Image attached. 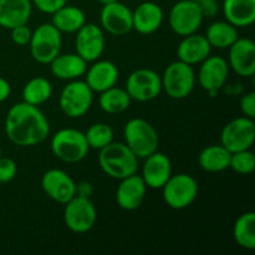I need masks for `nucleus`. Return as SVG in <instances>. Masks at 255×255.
Here are the masks:
<instances>
[{
  "instance_id": "obj_1",
  "label": "nucleus",
  "mask_w": 255,
  "mask_h": 255,
  "mask_svg": "<svg viewBox=\"0 0 255 255\" xmlns=\"http://www.w3.org/2000/svg\"><path fill=\"white\" fill-rule=\"evenodd\" d=\"M5 133L10 142L19 147L37 146L49 137V120L39 106L21 101L7 111Z\"/></svg>"
},
{
  "instance_id": "obj_2",
  "label": "nucleus",
  "mask_w": 255,
  "mask_h": 255,
  "mask_svg": "<svg viewBox=\"0 0 255 255\" xmlns=\"http://www.w3.org/2000/svg\"><path fill=\"white\" fill-rule=\"evenodd\" d=\"M99 164L106 176L121 181L137 173L138 158L126 143L111 142L109 146L100 149Z\"/></svg>"
},
{
  "instance_id": "obj_3",
  "label": "nucleus",
  "mask_w": 255,
  "mask_h": 255,
  "mask_svg": "<svg viewBox=\"0 0 255 255\" xmlns=\"http://www.w3.org/2000/svg\"><path fill=\"white\" fill-rule=\"evenodd\" d=\"M126 146L138 159H144L158 149L159 137L156 128L143 119H131L124 128Z\"/></svg>"
},
{
  "instance_id": "obj_4",
  "label": "nucleus",
  "mask_w": 255,
  "mask_h": 255,
  "mask_svg": "<svg viewBox=\"0 0 255 255\" xmlns=\"http://www.w3.org/2000/svg\"><path fill=\"white\" fill-rule=\"evenodd\" d=\"M51 152L65 163H77L86 158L90 151L84 132L76 128H61L51 137Z\"/></svg>"
},
{
  "instance_id": "obj_5",
  "label": "nucleus",
  "mask_w": 255,
  "mask_h": 255,
  "mask_svg": "<svg viewBox=\"0 0 255 255\" xmlns=\"http://www.w3.org/2000/svg\"><path fill=\"white\" fill-rule=\"evenodd\" d=\"M61 32L51 24L44 22L32 31L29 47L32 59L42 65H49L61 52Z\"/></svg>"
},
{
  "instance_id": "obj_6",
  "label": "nucleus",
  "mask_w": 255,
  "mask_h": 255,
  "mask_svg": "<svg viewBox=\"0 0 255 255\" xmlns=\"http://www.w3.org/2000/svg\"><path fill=\"white\" fill-rule=\"evenodd\" d=\"M161 79L162 90H164L173 100H183L188 97L193 91L197 81L193 66L179 60L166 67Z\"/></svg>"
},
{
  "instance_id": "obj_7",
  "label": "nucleus",
  "mask_w": 255,
  "mask_h": 255,
  "mask_svg": "<svg viewBox=\"0 0 255 255\" xmlns=\"http://www.w3.org/2000/svg\"><path fill=\"white\" fill-rule=\"evenodd\" d=\"M162 194L169 208L182 211L196 201L198 196V183L191 174H172L162 187Z\"/></svg>"
},
{
  "instance_id": "obj_8",
  "label": "nucleus",
  "mask_w": 255,
  "mask_h": 255,
  "mask_svg": "<svg viewBox=\"0 0 255 255\" xmlns=\"http://www.w3.org/2000/svg\"><path fill=\"white\" fill-rule=\"evenodd\" d=\"M94 102V91L86 81L72 80L62 89L59 105L64 115L70 119H80L89 112Z\"/></svg>"
},
{
  "instance_id": "obj_9",
  "label": "nucleus",
  "mask_w": 255,
  "mask_h": 255,
  "mask_svg": "<svg viewBox=\"0 0 255 255\" xmlns=\"http://www.w3.org/2000/svg\"><path fill=\"white\" fill-rule=\"evenodd\" d=\"M203 14L194 0H179L169 10V27L179 36L194 34L203 22Z\"/></svg>"
},
{
  "instance_id": "obj_10",
  "label": "nucleus",
  "mask_w": 255,
  "mask_h": 255,
  "mask_svg": "<svg viewBox=\"0 0 255 255\" xmlns=\"http://www.w3.org/2000/svg\"><path fill=\"white\" fill-rule=\"evenodd\" d=\"M64 206L65 224L72 233L84 234L94 228L97 221V212L91 199L75 196Z\"/></svg>"
},
{
  "instance_id": "obj_11",
  "label": "nucleus",
  "mask_w": 255,
  "mask_h": 255,
  "mask_svg": "<svg viewBox=\"0 0 255 255\" xmlns=\"http://www.w3.org/2000/svg\"><path fill=\"white\" fill-rule=\"evenodd\" d=\"M125 90L132 101L148 102L157 99L162 92V79L151 69L134 70L127 77Z\"/></svg>"
},
{
  "instance_id": "obj_12",
  "label": "nucleus",
  "mask_w": 255,
  "mask_h": 255,
  "mask_svg": "<svg viewBox=\"0 0 255 255\" xmlns=\"http://www.w3.org/2000/svg\"><path fill=\"white\" fill-rule=\"evenodd\" d=\"M255 141V124L253 119L242 116L232 120L222 129L221 144L231 153L251 149Z\"/></svg>"
},
{
  "instance_id": "obj_13",
  "label": "nucleus",
  "mask_w": 255,
  "mask_h": 255,
  "mask_svg": "<svg viewBox=\"0 0 255 255\" xmlns=\"http://www.w3.org/2000/svg\"><path fill=\"white\" fill-rule=\"evenodd\" d=\"M75 37L76 54L86 62H94L102 56L106 45L105 32L101 26L92 22H85L81 29L77 30Z\"/></svg>"
},
{
  "instance_id": "obj_14",
  "label": "nucleus",
  "mask_w": 255,
  "mask_h": 255,
  "mask_svg": "<svg viewBox=\"0 0 255 255\" xmlns=\"http://www.w3.org/2000/svg\"><path fill=\"white\" fill-rule=\"evenodd\" d=\"M229 75V65L222 56L209 55L201 62L197 76L199 86L209 94L217 95V92L226 85Z\"/></svg>"
},
{
  "instance_id": "obj_15",
  "label": "nucleus",
  "mask_w": 255,
  "mask_h": 255,
  "mask_svg": "<svg viewBox=\"0 0 255 255\" xmlns=\"http://www.w3.org/2000/svg\"><path fill=\"white\" fill-rule=\"evenodd\" d=\"M41 188L50 199L60 204H66L76 196V183L62 169L52 168L45 172L41 177Z\"/></svg>"
},
{
  "instance_id": "obj_16",
  "label": "nucleus",
  "mask_w": 255,
  "mask_h": 255,
  "mask_svg": "<svg viewBox=\"0 0 255 255\" xmlns=\"http://www.w3.org/2000/svg\"><path fill=\"white\" fill-rule=\"evenodd\" d=\"M100 26L115 36H122L132 30V10L121 1L102 6L100 12Z\"/></svg>"
},
{
  "instance_id": "obj_17",
  "label": "nucleus",
  "mask_w": 255,
  "mask_h": 255,
  "mask_svg": "<svg viewBox=\"0 0 255 255\" xmlns=\"http://www.w3.org/2000/svg\"><path fill=\"white\" fill-rule=\"evenodd\" d=\"M229 69L242 77H252L255 74V44L248 37H238L228 47Z\"/></svg>"
},
{
  "instance_id": "obj_18",
  "label": "nucleus",
  "mask_w": 255,
  "mask_h": 255,
  "mask_svg": "<svg viewBox=\"0 0 255 255\" xmlns=\"http://www.w3.org/2000/svg\"><path fill=\"white\" fill-rule=\"evenodd\" d=\"M147 186L137 173L120 181L116 191V202L124 211H136L146 199Z\"/></svg>"
},
{
  "instance_id": "obj_19",
  "label": "nucleus",
  "mask_w": 255,
  "mask_h": 255,
  "mask_svg": "<svg viewBox=\"0 0 255 255\" xmlns=\"http://www.w3.org/2000/svg\"><path fill=\"white\" fill-rule=\"evenodd\" d=\"M171 176L172 162L167 154L156 151L144 158L141 177L147 188L162 189Z\"/></svg>"
},
{
  "instance_id": "obj_20",
  "label": "nucleus",
  "mask_w": 255,
  "mask_h": 255,
  "mask_svg": "<svg viewBox=\"0 0 255 255\" xmlns=\"http://www.w3.org/2000/svg\"><path fill=\"white\" fill-rule=\"evenodd\" d=\"M163 10L153 1H143L132 11V30L138 34L151 35L162 26Z\"/></svg>"
},
{
  "instance_id": "obj_21",
  "label": "nucleus",
  "mask_w": 255,
  "mask_h": 255,
  "mask_svg": "<svg viewBox=\"0 0 255 255\" xmlns=\"http://www.w3.org/2000/svg\"><path fill=\"white\" fill-rule=\"evenodd\" d=\"M86 84L94 92H102L119 81V67L110 60H96L85 72Z\"/></svg>"
},
{
  "instance_id": "obj_22",
  "label": "nucleus",
  "mask_w": 255,
  "mask_h": 255,
  "mask_svg": "<svg viewBox=\"0 0 255 255\" xmlns=\"http://www.w3.org/2000/svg\"><path fill=\"white\" fill-rule=\"evenodd\" d=\"M211 50L212 46L206 36L194 32V34L183 36L177 47V56L179 61L194 66L206 60L211 55Z\"/></svg>"
},
{
  "instance_id": "obj_23",
  "label": "nucleus",
  "mask_w": 255,
  "mask_h": 255,
  "mask_svg": "<svg viewBox=\"0 0 255 255\" xmlns=\"http://www.w3.org/2000/svg\"><path fill=\"white\" fill-rule=\"evenodd\" d=\"M49 65L52 76L59 80H64V81L80 79L84 76L87 70V62L76 52L75 54L60 52Z\"/></svg>"
},
{
  "instance_id": "obj_24",
  "label": "nucleus",
  "mask_w": 255,
  "mask_h": 255,
  "mask_svg": "<svg viewBox=\"0 0 255 255\" xmlns=\"http://www.w3.org/2000/svg\"><path fill=\"white\" fill-rule=\"evenodd\" d=\"M31 11V0H0V26L11 30L27 24Z\"/></svg>"
},
{
  "instance_id": "obj_25",
  "label": "nucleus",
  "mask_w": 255,
  "mask_h": 255,
  "mask_svg": "<svg viewBox=\"0 0 255 255\" xmlns=\"http://www.w3.org/2000/svg\"><path fill=\"white\" fill-rule=\"evenodd\" d=\"M223 14L236 27H248L255 21V0H223Z\"/></svg>"
},
{
  "instance_id": "obj_26",
  "label": "nucleus",
  "mask_w": 255,
  "mask_h": 255,
  "mask_svg": "<svg viewBox=\"0 0 255 255\" xmlns=\"http://www.w3.org/2000/svg\"><path fill=\"white\" fill-rule=\"evenodd\" d=\"M86 22V15L80 7L65 4L51 14V24L60 32L74 34Z\"/></svg>"
},
{
  "instance_id": "obj_27",
  "label": "nucleus",
  "mask_w": 255,
  "mask_h": 255,
  "mask_svg": "<svg viewBox=\"0 0 255 255\" xmlns=\"http://www.w3.org/2000/svg\"><path fill=\"white\" fill-rule=\"evenodd\" d=\"M231 156V152L222 144H211L199 153V167L209 173L223 172L229 168Z\"/></svg>"
},
{
  "instance_id": "obj_28",
  "label": "nucleus",
  "mask_w": 255,
  "mask_h": 255,
  "mask_svg": "<svg viewBox=\"0 0 255 255\" xmlns=\"http://www.w3.org/2000/svg\"><path fill=\"white\" fill-rule=\"evenodd\" d=\"M131 102L132 100L126 90L122 89V87H117L116 85L100 92L99 106L106 114H122L128 109Z\"/></svg>"
},
{
  "instance_id": "obj_29",
  "label": "nucleus",
  "mask_w": 255,
  "mask_h": 255,
  "mask_svg": "<svg viewBox=\"0 0 255 255\" xmlns=\"http://www.w3.org/2000/svg\"><path fill=\"white\" fill-rule=\"evenodd\" d=\"M206 39L209 45L216 49H228L234 41L239 37L238 27L232 25L227 20L224 21H216L211 24L207 29Z\"/></svg>"
},
{
  "instance_id": "obj_30",
  "label": "nucleus",
  "mask_w": 255,
  "mask_h": 255,
  "mask_svg": "<svg viewBox=\"0 0 255 255\" xmlns=\"http://www.w3.org/2000/svg\"><path fill=\"white\" fill-rule=\"evenodd\" d=\"M236 243L247 251L255 249V213L246 212L238 217L233 227Z\"/></svg>"
},
{
  "instance_id": "obj_31",
  "label": "nucleus",
  "mask_w": 255,
  "mask_h": 255,
  "mask_svg": "<svg viewBox=\"0 0 255 255\" xmlns=\"http://www.w3.org/2000/svg\"><path fill=\"white\" fill-rule=\"evenodd\" d=\"M52 95V85L46 77L36 76L30 79L22 89V101L40 106L49 101Z\"/></svg>"
},
{
  "instance_id": "obj_32",
  "label": "nucleus",
  "mask_w": 255,
  "mask_h": 255,
  "mask_svg": "<svg viewBox=\"0 0 255 255\" xmlns=\"http://www.w3.org/2000/svg\"><path fill=\"white\" fill-rule=\"evenodd\" d=\"M85 137H86L90 149L100 151L114 142V129L105 122H97L87 128V131L85 132Z\"/></svg>"
},
{
  "instance_id": "obj_33",
  "label": "nucleus",
  "mask_w": 255,
  "mask_h": 255,
  "mask_svg": "<svg viewBox=\"0 0 255 255\" xmlns=\"http://www.w3.org/2000/svg\"><path fill=\"white\" fill-rule=\"evenodd\" d=\"M229 168L238 174H251L255 169V156L251 149L232 153Z\"/></svg>"
},
{
  "instance_id": "obj_34",
  "label": "nucleus",
  "mask_w": 255,
  "mask_h": 255,
  "mask_svg": "<svg viewBox=\"0 0 255 255\" xmlns=\"http://www.w3.org/2000/svg\"><path fill=\"white\" fill-rule=\"evenodd\" d=\"M16 162L9 157H0V183H9L16 177Z\"/></svg>"
},
{
  "instance_id": "obj_35",
  "label": "nucleus",
  "mask_w": 255,
  "mask_h": 255,
  "mask_svg": "<svg viewBox=\"0 0 255 255\" xmlns=\"http://www.w3.org/2000/svg\"><path fill=\"white\" fill-rule=\"evenodd\" d=\"M10 31H11L10 36H11L12 42L15 45H17V46H26V45H29L32 35V30L27 26V24L14 27Z\"/></svg>"
},
{
  "instance_id": "obj_36",
  "label": "nucleus",
  "mask_w": 255,
  "mask_h": 255,
  "mask_svg": "<svg viewBox=\"0 0 255 255\" xmlns=\"http://www.w3.org/2000/svg\"><path fill=\"white\" fill-rule=\"evenodd\" d=\"M67 0H31V4L36 6L37 10L45 14H50L59 10L60 7L66 4Z\"/></svg>"
},
{
  "instance_id": "obj_37",
  "label": "nucleus",
  "mask_w": 255,
  "mask_h": 255,
  "mask_svg": "<svg viewBox=\"0 0 255 255\" xmlns=\"http://www.w3.org/2000/svg\"><path fill=\"white\" fill-rule=\"evenodd\" d=\"M242 114L249 119H255V92L251 91L244 95L241 100Z\"/></svg>"
},
{
  "instance_id": "obj_38",
  "label": "nucleus",
  "mask_w": 255,
  "mask_h": 255,
  "mask_svg": "<svg viewBox=\"0 0 255 255\" xmlns=\"http://www.w3.org/2000/svg\"><path fill=\"white\" fill-rule=\"evenodd\" d=\"M94 194V188H92V184L89 182H79L76 184V196L82 197V198H90Z\"/></svg>"
},
{
  "instance_id": "obj_39",
  "label": "nucleus",
  "mask_w": 255,
  "mask_h": 255,
  "mask_svg": "<svg viewBox=\"0 0 255 255\" xmlns=\"http://www.w3.org/2000/svg\"><path fill=\"white\" fill-rule=\"evenodd\" d=\"M11 94V86L9 81L0 76V102H4Z\"/></svg>"
},
{
  "instance_id": "obj_40",
  "label": "nucleus",
  "mask_w": 255,
  "mask_h": 255,
  "mask_svg": "<svg viewBox=\"0 0 255 255\" xmlns=\"http://www.w3.org/2000/svg\"><path fill=\"white\" fill-rule=\"evenodd\" d=\"M198 4H203V2H218L219 0H194Z\"/></svg>"
},
{
  "instance_id": "obj_41",
  "label": "nucleus",
  "mask_w": 255,
  "mask_h": 255,
  "mask_svg": "<svg viewBox=\"0 0 255 255\" xmlns=\"http://www.w3.org/2000/svg\"><path fill=\"white\" fill-rule=\"evenodd\" d=\"M102 5H106V4H111V2H116L120 1V0H99Z\"/></svg>"
},
{
  "instance_id": "obj_42",
  "label": "nucleus",
  "mask_w": 255,
  "mask_h": 255,
  "mask_svg": "<svg viewBox=\"0 0 255 255\" xmlns=\"http://www.w3.org/2000/svg\"><path fill=\"white\" fill-rule=\"evenodd\" d=\"M2 156V149H1V147H0V157Z\"/></svg>"
}]
</instances>
